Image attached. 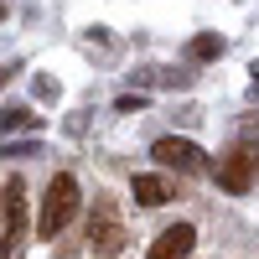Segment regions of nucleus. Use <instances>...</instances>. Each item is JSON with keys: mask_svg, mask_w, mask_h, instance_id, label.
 Returning a JSON list of instances; mask_svg holds the SVG:
<instances>
[{"mask_svg": "<svg viewBox=\"0 0 259 259\" xmlns=\"http://www.w3.org/2000/svg\"><path fill=\"white\" fill-rule=\"evenodd\" d=\"M187 52L197 57V62H212V57H223V36H218V31H202V36L187 41Z\"/></svg>", "mask_w": 259, "mask_h": 259, "instance_id": "nucleus-8", "label": "nucleus"}, {"mask_svg": "<svg viewBox=\"0 0 259 259\" xmlns=\"http://www.w3.org/2000/svg\"><path fill=\"white\" fill-rule=\"evenodd\" d=\"M73 212H78V177H73V171H57V177L47 182V192H41L36 233H41V239H57V233L73 223Z\"/></svg>", "mask_w": 259, "mask_h": 259, "instance_id": "nucleus-1", "label": "nucleus"}, {"mask_svg": "<svg viewBox=\"0 0 259 259\" xmlns=\"http://www.w3.org/2000/svg\"><path fill=\"white\" fill-rule=\"evenodd\" d=\"M192 249H197V228H192V223H171L161 239L150 244V254H145V259H187Z\"/></svg>", "mask_w": 259, "mask_h": 259, "instance_id": "nucleus-6", "label": "nucleus"}, {"mask_svg": "<svg viewBox=\"0 0 259 259\" xmlns=\"http://www.w3.org/2000/svg\"><path fill=\"white\" fill-rule=\"evenodd\" d=\"M259 177V150L254 145H233L228 156L218 161V187L223 192H249Z\"/></svg>", "mask_w": 259, "mask_h": 259, "instance_id": "nucleus-3", "label": "nucleus"}, {"mask_svg": "<svg viewBox=\"0 0 259 259\" xmlns=\"http://www.w3.org/2000/svg\"><path fill=\"white\" fill-rule=\"evenodd\" d=\"M130 192H135V202H140V207H161V202H171V182L156 177V171H140Z\"/></svg>", "mask_w": 259, "mask_h": 259, "instance_id": "nucleus-7", "label": "nucleus"}, {"mask_svg": "<svg viewBox=\"0 0 259 259\" xmlns=\"http://www.w3.org/2000/svg\"><path fill=\"white\" fill-rule=\"evenodd\" d=\"M150 156H156V166L182 171V177H202V171H207V150H202L197 140H177V135H166V140L150 145Z\"/></svg>", "mask_w": 259, "mask_h": 259, "instance_id": "nucleus-2", "label": "nucleus"}, {"mask_svg": "<svg viewBox=\"0 0 259 259\" xmlns=\"http://www.w3.org/2000/svg\"><path fill=\"white\" fill-rule=\"evenodd\" d=\"M6 130H36V114L31 109H6Z\"/></svg>", "mask_w": 259, "mask_h": 259, "instance_id": "nucleus-9", "label": "nucleus"}, {"mask_svg": "<svg viewBox=\"0 0 259 259\" xmlns=\"http://www.w3.org/2000/svg\"><path fill=\"white\" fill-rule=\"evenodd\" d=\"M249 73H254V78H249V89H254V94H259V62H254V68H249Z\"/></svg>", "mask_w": 259, "mask_h": 259, "instance_id": "nucleus-10", "label": "nucleus"}, {"mask_svg": "<svg viewBox=\"0 0 259 259\" xmlns=\"http://www.w3.org/2000/svg\"><path fill=\"white\" fill-rule=\"evenodd\" d=\"M26 239V182L6 177V254Z\"/></svg>", "mask_w": 259, "mask_h": 259, "instance_id": "nucleus-5", "label": "nucleus"}, {"mask_svg": "<svg viewBox=\"0 0 259 259\" xmlns=\"http://www.w3.org/2000/svg\"><path fill=\"white\" fill-rule=\"evenodd\" d=\"M89 244H94V254H119V249H124V228H119V218H114V202H109V197L94 202Z\"/></svg>", "mask_w": 259, "mask_h": 259, "instance_id": "nucleus-4", "label": "nucleus"}]
</instances>
